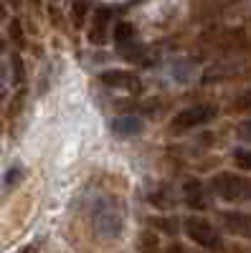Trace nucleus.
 I'll return each instance as SVG.
<instances>
[{"label": "nucleus", "instance_id": "f257e3e1", "mask_svg": "<svg viewBox=\"0 0 251 253\" xmlns=\"http://www.w3.org/2000/svg\"><path fill=\"white\" fill-rule=\"evenodd\" d=\"M92 223H94V230H97L101 238H119L122 236V228H124L122 210H119V205L112 198H99L94 203Z\"/></svg>", "mask_w": 251, "mask_h": 253}, {"label": "nucleus", "instance_id": "f03ea898", "mask_svg": "<svg viewBox=\"0 0 251 253\" xmlns=\"http://www.w3.org/2000/svg\"><path fill=\"white\" fill-rule=\"evenodd\" d=\"M183 230H185V236L191 238L196 246L211 251V253H221L226 248V243H223L221 233L216 230V225H211V223L203 220V218H185Z\"/></svg>", "mask_w": 251, "mask_h": 253}, {"label": "nucleus", "instance_id": "7ed1b4c3", "mask_svg": "<svg viewBox=\"0 0 251 253\" xmlns=\"http://www.w3.org/2000/svg\"><path fill=\"white\" fill-rule=\"evenodd\" d=\"M218 114L216 104H193V107H188L183 112H178L170 122V132L180 134V132H191L196 126H203L208 122H213Z\"/></svg>", "mask_w": 251, "mask_h": 253}, {"label": "nucleus", "instance_id": "20e7f679", "mask_svg": "<svg viewBox=\"0 0 251 253\" xmlns=\"http://www.w3.org/2000/svg\"><path fill=\"white\" fill-rule=\"evenodd\" d=\"M211 190L221 200H231V203L251 200V180H244L234 172H218L211 180Z\"/></svg>", "mask_w": 251, "mask_h": 253}, {"label": "nucleus", "instance_id": "39448f33", "mask_svg": "<svg viewBox=\"0 0 251 253\" xmlns=\"http://www.w3.org/2000/svg\"><path fill=\"white\" fill-rule=\"evenodd\" d=\"M114 43H117V53L130 58V61H140L142 56V46L137 43V33L132 23H117L114 26Z\"/></svg>", "mask_w": 251, "mask_h": 253}, {"label": "nucleus", "instance_id": "423d86ee", "mask_svg": "<svg viewBox=\"0 0 251 253\" xmlns=\"http://www.w3.org/2000/svg\"><path fill=\"white\" fill-rule=\"evenodd\" d=\"M99 81L109 89H119V91H127V94H140L142 91V81L137 79V74L132 71H122V69H109V71H101Z\"/></svg>", "mask_w": 251, "mask_h": 253}, {"label": "nucleus", "instance_id": "0eeeda50", "mask_svg": "<svg viewBox=\"0 0 251 253\" xmlns=\"http://www.w3.org/2000/svg\"><path fill=\"white\" fill-rule=\"evenodd\" d=\"M183 198H185V205L193 208V210H205L208 200H205V187L201 180L196 177H188L185 185H183Z\"/></svg>", "mask_w": 251, "mask_h": 253}, {"label": "nucleus", "instance_id": "6e6552de", "mask_svg": "<svg viewBox=\"0 0 251 253\" xmlns=\"http://www.w3.org/2000/svg\"><path fill=\"white\" fill-rule=\"evenodd\" d=\"M112 5H107V8H99V13L94 15V26H92V31H89V41L92 43H104V36H107V26H109V18H112Z\"/></svg>", "mask_w": 251, "mask_h": 253}, {"label": "nucleus", "instance_id": "1a4fd4ad", "mask_svg": "<svg viewBox=\"0 0 251 253\" xmlns=\"http://www.w3.org/2000/svg\"><path fill=\"white\" fill-rule=\"evenodd\" d=\"M223 225L234 236H251V215L246 213H223Z\"/></svg>", "mask_w": 251, "mask_h": 253}, {"label": "nucleus", "instance_id": "9d476101", "mask_svg": "<svg viewBox=\"0 0 251 253\" xmlns=\"http://www.w3.org/2000/svg\"><path fill=\"white\" fill-rule=\"evenodd\" d=\"M112 132L122 139H130V137H137L142 132V119L137 117H117L112 122Z\"/></svg>", "mask_w": 251, "mask_h": 253}, {"label": "nucleus", "instance_id": "9b49d317", "mask_svg": "<svg viewBox=\"0 0 251 253\" xmlns=\"http://www.w3.org/2000/svg\"><path fill=\"white\" fill-rule=\"evenodd\" d=\"M234 160H236V165L241 167V170H251V150L239 147V150L234 152Z\"/></svg>", "mask_w": 251, "mask_h": 253}, {"label": "nucleus", "instance_id": "f8f14e48", "mask_svg": "<svg viewBox=\"0 0 251 253\" xmlns=\"http://www.w3.org/2000/svg\"><path fill=\"white\" fill-rule=\"evenodd\" d=\"M236 137L246 144H251V119H244L239 126H236Z\"/></svg>", "mask_w": 251, "mask_h": 253}, {"label": "nucleus", "instance_id": "ddd939ff", "mask_svg": "<svg viewBox=\"0 0 251 253\" xmlns=\"http://www.w3.org/2000/svg\"><path fill=\"white\" fill-rule=\"evenodd\" d=\"M155 225H157V228H162V230H167L170 236L175 233V223H173V218H162V220H157Z\"/></svg>", "mask_w": 251, "mask_h": 253}, {"label": "nucleus", "instance_id": "4468645a", "mask_svg": "<svg viewBox=\"0 0 251 253\" xmlns=\"http://www.w3.org/2000/svg\"><path fill=\"white\" fill-rule=\"evenodd\" d=\"M15 177H18V170H10V172H8V185H13Z\"/></svg>", "mask_w": 251, "mask_h": 253}, {"label": "nucleus", "instance_id": "2eb2a0df", "mask_svg": "<svg viewBox=\"0 0 251 253\" xmlns=\"http://www.w3.org/2000/svg\"><path fill=\"white\" fill-rule=\"evenodd\" d=\"M165 253H185V251H183V248H180V246H170V248H167V251H165Z\"/></svg>", "mask_w": 251, "mask_h": 253}, {"label": "nucleus", "instance_id": "dca6fc26", "mask_svg": "<svg viewBox=\"0 0 251 253\" xmlns=\"http://www.w3.org/2000/svg\"><path fill=\"white\" fill-rule=\"evenodd\" d=\"M0 15H3V5H0Z\"/></svg>", "mask_w": 251, "mask_h": 253}]
</instances>
